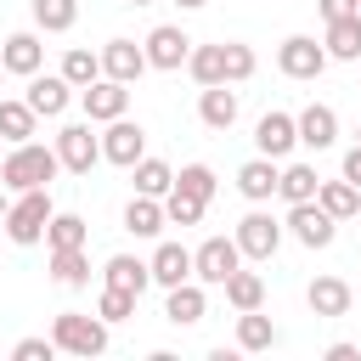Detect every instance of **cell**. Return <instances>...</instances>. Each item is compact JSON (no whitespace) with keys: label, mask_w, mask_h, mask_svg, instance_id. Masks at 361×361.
<instances>
[{"label":"cell","mask_w":361,"mask_h":361,"mask_svg":"<svg viewBox=\"0 0 361 361\" xmlns=\"http://www.w3.org/2000/svg\"><path fill=\"white\" fill-rule=\"evenodd\" d=\"M68 102H73V85H68L62 73H34V79H28V107H34L39 118H62Z\"/></svg>","instance_id":"14"},{"label":"cell","mask_w":361,"mask_h":361,"mask_svg":"<svg viewBox=\"0 0 361 361\" xmlns=\"http://www.w3.org/2000/svg\"><path fill=\"white\" fill-rule=\"evenodd\" d=\"M282 333H276V322L271 316H259V310H237V350H271Z\"/></svg>","instance_id":"26"},{"label":"cell","mask_w":361,"mask_h":361,"mask_svg":"<svg viewBox=\"0 0 361 361\" xmlns=\"http://www.w3.org/2000/svg\"><path fill=\"white\" fill-rule=\"evenodd\" d=\"M203 310H209V293H203V282H197V276H192V282H175V288H169V299H164V316H169L175 327L203 322Z\"/></svg>","instance_id":"18"},{"label":"cell","mask_w":361,"mask_h":361,"mask_svg":"<svg viewBox=\"0 0 361 361\" xmlns=\"http://www.w3.org/2000/svg\"><path fill=\"white\" fill-rule=\"evenodd\" d=\"M11 355H17V361H51V355H56V338H17Z\"/></svg>","instance_id":"40"},{"label":"cell","mask_w":361,"mask_h":361,"mask_svg":"<svg viewBox=\"0 0 361 361\" xmlns=\"http://www.w3.org/2000/svg\"><path fill=\"white\" fill-rule=\"evenodd\" d=\"M34 124H39V113L28 107V96L23 102H0V135L17 147V141H34Z\"/></svg>","instance_id":"29"},{"label":"cell","mask_w":361,"mask_h":361,"mask_svg":"<svg viewBox=\"0 0 361 361\" xmlns=\"http://www.w3.org/2000/svg\"><path fill=\"white\" fill-rule=\"evenodd\" d=\"M316 186H322V175H316L310 164H288L282 180H276V197H288V203H310Z\"/></svg>","instance_id":"32"},{"label":"cell","mask_w":361,"mask_h":361,"mask_svg":"<svg viewBox=\"0 0 361 361\" xmlns=\"http://www.w3.org/2000/svg\"><path fill=\"white\" fill-rule=\"evenodd\" d=\"M56 158H62V169H73V175H90V169L102 164V135H90V118L56 130Z\"/></svg>","instance_id":"6"},{"label":"cell","mask_w":361,"mask_h":361,"mask_svg":"<svg viewBox=\"0 0 361 361\" xmlns=\"http://www.w3.org/2000/svg\"><path fill=\"white\" fill-rule=\"evenodd\" d=\"M51 338H56V350L62 355H102L107 350V322L102 316H79V310H62L56 322H51Z\"/></svg>","instance_id":"3"},{"label":"cell","mask_w":361,"mask_h":361,"mask_svg":"<svg viewBox=\"0 0 361 361\" xmlns=\"http://www.w3.org/2000/svg\"><path fill=\"white\" fill-rule=\"evenodd\" d=\"M0 141H6V135H0ZM0 158H6V152H0Z\"/></svg>","instance_id":"49"},{"label":"cell","mask_w":361,"mask_h":361,"mask_svg":"<svg viewBox=\"0 0 361 361\" xmlns=\"http://www.w3.org/2000/svg\"><path fill=\"white\" fill-rule=\"evenodd\" d=\"M6 209H11V197H6V186H0V220H6Z\"/></svg>","instance_id":"45"},{"label":"cell","mask_w":361,"mask_h":361,"mask_svg":"<svg viewBox=\"0 0 361 361\" xmlns=\"http://www.w3.org/2000/svg\"><path fill=\"white\" fill-rule=\"evenodd\" d=\"M276 180H282V169H276V158H265V152L237 169V192H243L248 203H265V197L276 192Z\"/></svg>","instance_id":"19"},{"label":"cell","mask_w":361,"mask_h":361,"mask_svg":"<svg viewBox=\"0 0 361 361\" xmlns=\"http://www.w3.org/2000/svg\"><path fill=\"white\" fill-rule=\"evenodd\" d=\"M62 169L56 147H39V141H17L6 158H0V186L6 192H28V186H51Z\"/></svg>","instance_id":"1"},{"label":"cell","mask_w":361,"mask_h":361,"mask_svg":"<svg viewBox=\"0 0 361 361\" xmlns=\"http://www.w3.org/2000/svg\"><path fill=\"white\" fill-rule=\"evenodd\" d=\"M102 276H107V288H124V293H147L152 288V259H135V254H113L107 265H102Z\"/></svg>","instance_id":"17"},{"label":"cell","mask_w":361,"mask_h":361,"mask_svg":"<svg viewBox=\"0 0 361 361\" xmlns=\"http://www.w3.org/2000/svg\"><path fill=\"white\" fill-rule=\"evenodd\" d=\"M34 23L45 34H68L79 23V0H34Z\"/></svg>","instance_id":"34"},{"label":"cell","mask_w":361,"mask_h":361,"mask_svg":"<svg viewBox=\"0 0 361 361\" xmlns=\"http://www.w3.org/2000/svg\"><path fill=\"white\" fill-rule=\"evenodd\" d=\"M0 62H6V73H17V79H34L39 73V62H45V45H39V34H6V45H0Z\"/></svg>","instance_id":"15"},{"label":"cell","mask_w":361,"mask_h":361,"mask_svg":"<svg viewBox=\"0 0 361 361\" xmlns=\"http://www.w3.org/2000/svg\"><path fill=\"white\" fill-rule=\"evenodd\" d=\"M169 226V214H164V197H147V192H135L130 203H124V231L130 237H158Z\"/></svg>","instance_id":"20"},{"label":"cell","mask_w":361,"mask_h":361,"mask_svg":"<svg viewBox=\"0 0 361 361\" xmlns=\"http://www.w3.org/2000/svg\"><path fill=\"white\" fill-rule=\"evenodd\" d=\"M130 6H152V0H130Z\"/></svg>","instance_id":"46"},{"label":"cell","mask_w":361,"mask_h":361,"mask_svg":"<svg viewBox=\"0 0 361 361\" xmlns=\"http://www.w3.org/2000/svg\"><path fill=\"white\" fill-rule=\"evenodd\" d=\"M355 147H361V130H355Z\"/></svg>","instance_id":"47"},{"label":"cell","mask_w":361,"mask_h":361,"mask_svg":"<svg viewBox=\"0 0 361 361\" xmlns=\"http://www.w3.org/2000/svg\"><path fill=\"white\" fill-rule=\"evenodd\" d=\"M344 180H350V186H361V147H350V152H344Z\"/></svg>","instance_id":"42"},{"label":"cell","mask_w":361,"mask_h":361,"mask_svg":"<svg viewBox=\"0 0 361 361\" xmlns=\"http://www.w3.org/2000/svg\"><path fill=\"white\" fill-rule=\"evenodd\" d=\"M327 361H361L355 344H327Z\"/></svg>","instance_id":"43"},{"label":"cell","mask_w":361,"mask_h":361,"mask_svg":"<svg viewBox=\"0 0 361 361\" xmlns=\"http://www.w3.org/2000/svg\"><path fill=\"white\" fill-rule=\"evenodd\" d=\"M305 248H333V237H338V220L310 197V203H288V220H282Z\"/></svg>","instance_id":"7"},{"label":"cell","mask_w":361,"mask_h":361,"mask_svg":"<svg viewBox=\"0 0 361 361\" xmlns=\"http://www.w3.org/2000/svg\"><path fill=\"white\" fill-rule=\"evenodd\" d=\"M243 265V248H237V237H209L197 254H192V276L203 282V288H226V276Z\"/></svg>","instance_id":"5"},{"label":"cell","mask_w":361,"mask_h":361,"mask_svg":"<svg viewBox=\"0 0 361 361\" xmlns=\"http://www.w3.org/2000/svg\"><path fill=\"white\" fill-rule=\"evenodd\" d=\"M51 276L62 288H90V259L85 248H51Z\"/></svg>","instance_id":"27"},{"label":"cell","mask_w":361,"mask_h":361,"mask_svg":"<svg viewBox=\"0 0 361 361\" xmlns=\"http://www.w3.org/2000/svg\"><path fill=\"white\" fill-rule=\"evenodd\" d=\"M248 73H254V51L237 45V39H226V85H243Z\"/></svg>","instance_id":"39"},{"label":"cell","mask_w":361,"mask_h":361,"mask_svg":"<svg viewBox=\"0 0 361 361\" xmlns=\"http://www.w3.org/2000/svg\"><path fill=\"white\" fill-rule=\"evenodd\" d=\"M96 316H102L107 327H113V322H130V316H135V293H124V288H102Z\"/></svg>","instance_id":"37"},{"label":"cell","mask_w":361,"mask_h":361,"mask_svg":"<svg viewBox=\"0 0 361 361\" xmlns=\"http://www.w3.org/2000/svg\"><path fill=\"white\" fill-rule=\"evenodd\" d=\"M333 141H338V113H333L327 102H310V107L299 113V147L322 152V147H333Z\"/></svg>","instance_id":"16"},{"label":"cell","mask_w":361,"mask_h":361,"mask_svg":"<svg viewBox=\"0 0 361 361\" xmlns=\"http://www.w3.org/2000/svg\"><path fill=\"white\" fill-rule=\"evenodd\" d=\"M0 73H6V62H0Z\"/></svg>","instance_id":"48"},{"label":"cell","mask_w":361,"mask_h":361,"mask_svg":"<svg viewBox=\"0 0 361 361\" xmlns=\"http://www.w3.org/2000/svg\"><path fill=\"white\" fill-rule=\"evenodd\" d=\"M175 6H180V11H197V6H209V0H175Z\"/></svg>","instance_id":"44"},{"label":"cell","mask_w":361,"mask_h":361,"mask_svg":"<svg viewBox=\"0 0 361 361\" xmlns=\"http://www.w3.org/2000/svg\"><path fill=\"white\" fill-rule=\"evenodd\" d=\"M237 248H243V259H271L282 248V220H271L265 209H248L237 220Z\"/></svg>","instance_id":"8"},{"label":"cell","mask_w":361,"mask_h":361,"mask_svg":"<svg viewBox=\"0 0 361 361\" xmlns=\"http://www.w3.org/2000/svg\"><path fill=\"white\" fill-rule=\"evenodd\" d=\"M226 299H231V310H259L265 305V282H259V271H231L226 276Z\"/></svg>","instance_id":"28"},{"label":"cell","mask_w":361,"mask_h":361,"mask_svg":"<svg viewBox=\"0 0 361 361\" xmlns=\"http://www.w3.org/2000/svg\"><path fill=\"white\" fill-rule=\"evenodd\" d=\"M186 56H192V39H186V28H175V23H158V28L147 34V62H152L158 73H175V68H186Z\"/></svg>","instance_id":"10"},{"label":"cell","mask_w":361,"mask_h":361,"mask_svg":"<svg viewBox=\"0 0 361 361\" xmlns=\"http://www.w3.org/2000/svg\"><path fill=\"white\" fill-rule=\"evenodd\" d=\"M322 45H327V56H333V62H361V11H350V17H333Z\"/></svg>","instance_id":"23"},{"label":"cell","mask_w":361,"mask_h":361,"mask_svg":"<svg viewBox=\"0 0 361 361\" xmlns=\"http://www.w3.org/2000/svg\"><path fill=\"white\" fill-rule=\"evenodd\" d=\"M186 68L197 85H226V45H192Z\"/></svg>","instance_id":"30"},{"label":"cell","mask_w":361,"mask_h":361,"mask_svg":"<svg viewBox=\"0 0 361 361\" xmlns=\"http://www.w3.org/2000/svg\"><path fill=\"white\" fill-rule=\"evenodd\" d=\"M79 102H85V118L90 124H113V118H124V107H130V85H118V79H90L85 90H79Z\"/></svg>","instance_id":"9"},{"label":"cell","mask_w":361,"mask_h":361,"mask_svg":"<svg viewBox=\"0 0 361 361\" xmlns=\"http://www.w3.org/2000/svg\"><path fill=\"white\" fill-rule=\"evenodd\" d=\"M305 299H310L316 316H350V305H355V293H350L344 276H316V282L305 288Z\"/></svg>","instance_id":"21"},{"label":"cell","mask_w":361,"mask_h":361,"mask_svg":"<svg viewBox=\"0 0 361 361\" xmlns=\"http://www.w3.org/2000/svg\"><path fill=\"white\" fill-rule=\"evenodd\" d=\"M203 197H192L186 186H169V197H164V214H169V226H197L203 220Z\"/></svg>","instance_id":"35"},{"label":"cell","mask_w":361,"mask_h":361,"mask_svg":"<svg viewBox=\"0 0 361 361\" xmlns=\"http://www.w3.org/2000/svg\"><path fill=\"white\" fill-rule=\"evenodd\" d=\"M102 158H107V164H118V169L141 164V158H147V130H141V124H130V118H113V124H107V135H102Z\"/></svg>","instance_id":"11"},{"label":"cell","mask_w":361,"mask_h":361,"mask_svg":"<svg viewBox=\"0 0 361 361\" xmlns=\"http://www.w3.org/2000/svg\"><path fill=\"white\" fill-rule=\"evenodd\" d=\"M152 282H158V288L192 282V248H180V243H158V254H152Z\"/></svg>","instance_id":"24"},{"label":"cell","mask_w":361,"mask_h":361,"mask_svg":"<svg viewBox=\"0 0 361 361\" xmlns=\"http://www.w3.org/2000/svg\"><path fill=\"white\" fill-rule=\"evenodd\" d=\"M316 11H322V23H333V17H350V11H361V0H316Z\"/></svg>","instance_id":"41"},{"label":"cell","mask_w":361,"mask_h":361,"mask_svg":"<svg viewBox=\"0 0 361 361\" xmlns=\"http://www.w3.org/2000/svg\"><path fill=\"white\" fill-rule=\"evenodd\" d=\"M175 186H186V192H192V197H203V203H209V197H214V186H220V180H214V169H209V164H186V169H180V175H175Z\"/></svg>","instance_id":"38"},{"label":"cell","mask_w":361,"mask_h":361,"mask_svg":"<svg viewBox=\"0 0 361 361\" xmlns=\"http://www.w3.org/2000/svg\"><path fill=\"white\" fill-rule=\"evenodd\" d=\"M147 68H152V62H147V45H135V39H107V45H102V73H107V79L135 85Z\"/></svg>","instance_id":"12"},{"label":"cell","mask_w":361,"mask_h":361,"mask_svg":"<svg viewBox=\"0 0 361 361\" xmlns=\"http://www.w3.org/2000/svg\"><path fill=\"white\" fill-rule=\"evenodd\" d=\"M51 186H28V192H17V203L6 209V237L17 243V248H34L39 237H45V226H51Z\"/></svg>","instance_id":"2"},{"label":"cell","mask_w":361,"mask_h":361,"mask_svg":"<svg viewBox=\"0 0 361 361\" xmlns=\"http://www.w3.org/2000/svg\"><path fill=\"white\" fill-rule=\"evenodd\" d=\"M130 175H135V192H147V197H169V186H175V169L164 158H141V164H130Z\"/></svg>","instance_id":"31"},{"label":"cell","mask_w":361,"mask_h":361,"mask_svg":"<svg viewBox=\"0 0 361 361\" xmlns=\"http://www.w3.org/2000/svg\"><path fill=\"white\" fill-rule=\"evenodd\" d=\"M254 147H259L265 158H288V152L299 147V118H293V113H265V118L254 124Z\"/></svg>","instance_id":"13"},{"label":"cell","mask_w":361,"mask_h":361,"mask_svg":"<svg viewBox=\"0 0 361 361\" xmlns=\"http://www.w3.org/2000/svg\"><path fill=\"white\" fill-rule=\"evenodd\" d=\"M62 79H68L73 90H85L90 79H102V51H85V45H73V51L62 56Z\"/></svg>","instance_id":"33"},{"label":"cell","mask_w":361,"mask_h":361,"mask_svg":"<svg viewBox=\"0 0 361 361\" xmlns=\"http://www.w3.org/2000/svg\"><path fill=\"white\" fill-rule=\"evenodd\" d=\"M85 237H90V226L79 214H51V226H45V243L51 248H85Z\"/></svg>","instance_id":"36"},{"label":"cell","mask_w":361,"mask_h":361,"mask_svg":"<svg viewBox=\"0 0 361 361\" xmlns=\"http://www.w3.org/2000/svg\"><path fill=\"white\" fill-rule=\"evenodd\" d=\"M316 203H322L333 220H355V214H361V186H350V180H322V186H316Z\"/></svg>","instance_id":"25"},{"label":"cell","mask_w":361,"mask_h":361,"mask_svg":"<svg viewBox=\"0 0 361 361\" xmlns=\"http://www.w3.org/2000/svg\"><path fill=\"white\" fill-rule=\"evenodd\" d=\"M197 118H203L209 130H231V124H237V90H231V85H203Z\"/></svg>","instance_id":"22"},{"label":"cell","mask_w":361,"mask_h":361,"mask_svg":"<svg viewBox=\"0 0 361 361\" xmlns=\"http://www.w3.org/2000/svg\"><path fill=\"white\" fill-rule=\"evenodd\" d=\"M327 45H316L310 34H288L282 45H276V68L288 73V79H322L327 73Z\"/></svg>","instance_id":"4"}]
</instances>
